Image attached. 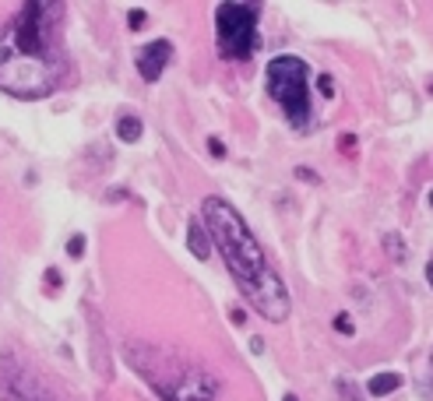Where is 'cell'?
<instances>
[{
    "mask_svg": "<svg viewBox=\"0 0 433 401\" xmlns=\"http://www.w3.org/2000/svg\"><path fill=\"white\" fill-rule=\"evenodd\" d=\"M332 327H335L338 334H345V338H349V334H356V324H352V317H349L345 310H342V313H335V320H332Z\"/></svg>",
    "mask_w": 433,
    "mask_h": 401,
    "instance_id": "obj_12",
    "label": "cell"
},
{
    "mask_svg": "<svg viewBox=\"0 0 433 401\" xmlns=\"http://www.w3.org/2000/svg\"><path fill=\"white\" fill-rule=\"evenodd\" d=\"M85 247H88V243H85V236H81V233H74V236L67 240V257L81 261V257H85Z\"/></svg>",
    "mask_w": 433,
    "mask_h": 401,
    "instance_id": "obj_13",
    "label": "cell"
},
{
    "mask_svg": "<svg viewBox=\"0 0 433 401\" xmlns=\"http://www.w3.org/2000/svg\"><path fill=\"white\" fill-rule=\"evenodd\" d=\"M430 377H433V356H430Z\"/></svg>",
    "mask_w": 433,
    "mask_h": 401,
    "instance_id": "obj_24",
    "label": "cell"
},
{
    "mask_svg": "<svg viewBox=\"0 0 433 401\" xmlns=\"http://www.w3.org/2000/svg\"><path fill=\"white\" fill-rule=\"evenodd\" d=\"M42 281H46V285H53V289H60V285H64V278H60V271H57V268H49V271L42 275Z\"/></svg>",
    "mask_w": 433,
    "mask_h": 401,
    "instance_id": "obj_19",
    "label": "cell"
},
{
    "mask_svg": "<svg viewBox=\"0 0 433 401\" xmlns=\"http://www.w3.org/2000/svg\"><path fill=\"white\" fill-rule=\"evenodd\" d=\"M317 88L324 92V99H335V78H332V74H320V78H317Z\"/></svg>",
    "mask_w": 433,
    "mask_h": 401,
    "instance_id": "obj_15",
    "label": "cell"
},
{
    "mask_svg": "<svg viewBox=\"0 0 433 401\" xmlns=\"http://www.w3.org/2000/svg\"><path fill=\"white\" fill-rule=\"evenodd\" d=\"M0 384H4L8 401H46L35 387H22V377H18V380H0Z\"/></svg>",
    "mask_w": 433,
    "mask_h": 401,
    "instance_id": "obj_10",
    "label": "cell"
},
{
    "mask_svg": "<svg viewBox=\"0 0 433 401\" xmlns=\"http://www.w3.org/2000/svg\"><path fill=\"white\" fill-rule=\"evenodd\" d=\"M208 152H211V158H226V145L219 138H208Z\"/></svg>",
    "mask_w": 433,
    "mask_h": 401,
    "instance_id": "obj_18",
    "label": "cell"
},
{
    "mask_svg": "<svg viewBox=\"0 0 433 401\" xmlns=\"http://www.w3.org/2000/svg\"><path fill=\"white\" fill-rule=\"evenodd\" d=\"M141 134H145V124H141L138 117H131V113L117 120V138H120L124 145H134V141H141Z\"/></svg>",
    "mask_w": 433,
    "mask_h": 401,
    "instance_id": "obj_9",
    "label": "cell"
},
{
    "mask_svg": "<svg viewBox=\"0 0 433 401\" xmlns=\"http://www.w3.org/2000/svg\"><path fill=\"white\" fill-rule=\"evenodd\" d=\"M293 177H296V180H307V183H320V177L313 173V169H307V165H296Z\"/></svg>",
    "mask_w": 433,
    "mask_h": 401,
    "instance_id": "obj_16",
    "label": "cell"
},
{
    "mask_svg": "<svg viewBox=\"0 0 433 401\" xmlns=\"http://www.w3.org/2000/svg\"><path fill=\"white\" fill-rule=\"evenodd\" d=\"M426 201H430V208H433V190H430V194H426Z\"/></svg>",
    "mask_w": 433,
    "mask_h": 401,
    "instance_id": "obj_23",
    "label": "cell"
},
{
    "mask_svg": "<svg viewBox=\"0 0 433 401\" xmlns=\"http://www.w3.org/2000/svg\"><path fill=\"white\" fill-rule=\"evenodd\" d=\"M250 352H254V356H261V352H264V338H261V334H254V338H250Z\"/></svg>",
    "mask_w": 433,
    "mask_h": 401,
    "instance_id": "obj_20",
    "label": "cell"
},
{
    "mask_svg": "<svg viewBox=\"0 0 433 401\" xmlns=\"http://www.w3.org/2000/svg\"><path fill=\"white\" fill-rule=\"evenodd\" d=\"M170 366L173 370L162 380H152V387L166 401H215L219 380H215L211 373H204L194 363H170Z\"/></svg>",
    "mask_w": 433,
    "mask_h": 401,
    "instance_id": "obj_5",
    "label": "cell"
},
{
    "mask_svg": "<svg viewBox=\"0 0 433 401\" xmlns=\"http://www.w3.org/2000/svg\"><path fill=\"white\" fill-rule=\"evenodd\" d=\"M170 60H173V42H170V39H152V42H145V46L134 53L138 74H141V81H148V85H155V81L162 78V71L170 67Z\"/></svg>",
    "mask_w": 433,
    "mask_h": 401,
    "instance_id": "obj_6",
    "label": "cell"
},
{
    "mask_svg": "<svg viewBox=\"0 0 433 401\" xmlns=\"http://www.w3.org/2000/svg\"><path fill=\"white\" fill-rule=\"evenodd\" d=\"M261 8L257 4H240V0H222L215 8V39L219 53L226 60H250L261 46Z\"/></svg>",
    "mask_w": 433,
    "mask_h": 401,
    "instance_id": "obj_4",
    "label": "cell"
},
{
    "mask_svg": "<svg viewBox=\"0 0 433 401\" xmlns=\"http://www.w3.org/2000/svg\"><path fill=\"white\" fill-rule=\"evenodd\" d=\"M145 15H148V11H145V8H134V11H131V15H127V25H131V28H141V25H145V22H148V18H145Z\"/></svg>",
    "mask_w": 433,
    "mask_h": 401,
    "instance_id": "obj_17",
    "label": "cell"
},
{
    "mask_svg": "<svg viewBox=\"0 0 433 401\" xmlns=\"http://www.w3.org/2000/svg\"><path fill=\"white\" fill-rule=\"evenodd\" d=\"M264 85H268V95L279 102V109L286 113V120L296 131L310 127V67L303 56L282 53L275 60H268Z\"/></svg>",
    "mask_w": 433,
    "mask_h": 401,
    "instance_id": "obj_3",
    "label": "cell"
},
{
    "mask_svg": "<svg viewBox=\"0 0 433 401\" xmlns=\"http://www.w3.org/2000/svg\"><path fill=\"white\" fill-rule=\"evenodd\" d=\"M384 247H388V250H391V257H395V261H398V264H402V261H405V243H402V236H398V233H391V236H388V243H384Z\"/></svg>",
    "mask_w": 433,
    "mask_h": 401,
    "instance_id": "obj_14",
    "label": "cell"
},
{
    "mask_svg": "<svg viewBox=\"0 0 433 401\" xmlns=\"http://www.w3.org/2000/svg\"><path fill=\"white\" fill-rule=\"evenodd\" d=\"M282 401H300V398H296V394H286V398H282Z\"/></svg>",
    "mask_w": 433,
    "mask_h": 401,
    "instance_id": "obj_22",
    "label": "cell"
},
{
    "mask_svg": "<svg viewBox=\"0 0 433 401\" xmlns=\"http://www.w3.org/2000/svg\"><path fill=\"white\" fill-rule=\"evenodd\" d=\"M426 281H430V289H433V261L426 264Z\"/></svg>",
    "mask_w": 433,
    "mask_h": 401,
    "instance_id": "obj_21",
    "label": "cell"
},
{
    "mask_svg": "<svg viewBox=\"0 0 433 401\" xmlns=\"http://www.w3.org/2000/svg\"><path fill=\"white\" fill-rule=\"evenodd\" d=\"M402 384H405V377L395 373V370H388V373H377V377L366 384V394H370V398H388V394H395Z\"/></svg>",
    "mask_w": 433,
    "mask_h": 401,
    "instance_id": "obj_8",
    "label": "cell"
},
{
    "mask_svg": "<svg viewBox=\"0 0 433 401\" xmlns=\"http://www.w3.org/2000/svg\"><path fill=\"white\" fill-rule=\"evenodd\" d=\"M335 391H338V398H342V401H366V398L359 394V387H356L352 380H345V377H342V380H335Z\"/></svg>",
    "mask_w": 433,
    "mask_h": 401,
    "instance_id": "obj_11",
    "label": "cell"
},
{
    "mask_svg": "<svg viewBox=\"0 0 433 401\" xmlns=\"http://www.w3.org/2000/svg\"><path fill=\"white\" fill-rule=\"evenodd\" d=\"M60 4L25 0L8 32H0V92L35 102L60 88L67 60L53 25H60Z\"/></svg>",
    "mask_w": 433,
    "mask_h": 401,
    "instance_id": "obj_1",
    "label": "cell"
},
{
    "mask_svg": "<svg viewBox=\"0 0 433 401\" xmlns=\"http://www.w3.org/2000/svg\"><path fill=\"white\" fill-rule=\"evenodd\" d=\"M187 247H190V254H194L197 261H208V257H211V236H208V229H204L201 218H190V222H187Z\"/></svg>",
    "mask_w": 433,
    "mask_h": 401,
    "instance_id": "obj_7",
    "label": "cell"
},
{
    "mask_svg": "<svg viewBox=\"0 0 433 401\" xmlns=\"http://www.w3.org/2000/svg\"><path fill=\"white\" fill-rule=\"evenodd\" d=\"M430 92H433V81H430Z\"/></svg>",
    "mask_w": 433,
    "mask_h": 401,
    "instance_id": "obj_25",
    "label": "cell"
},
{
    "mask_svg": "<svg viewBox=\"0 0 433 401\" xmlns=\"http://www.w3.org/2000/svg\"><path fill=\"white\" fill-rule=\"evenodd\" d=\"M201 222L208 229V236L211 243L219 247L233 281H236V289L247 296V303L264 317V320H272V324H282L293 310L289 303V289H286V281L282 275L268 264L261 243L254 240V233L247 229L243 215L226 201V197H204L201 201Z\"/></svg>",
    "mask_w": 433,
    "mask_h": 401,
    "instance_id": "obj_2",
    "label": "cell"
}]
</instances>
